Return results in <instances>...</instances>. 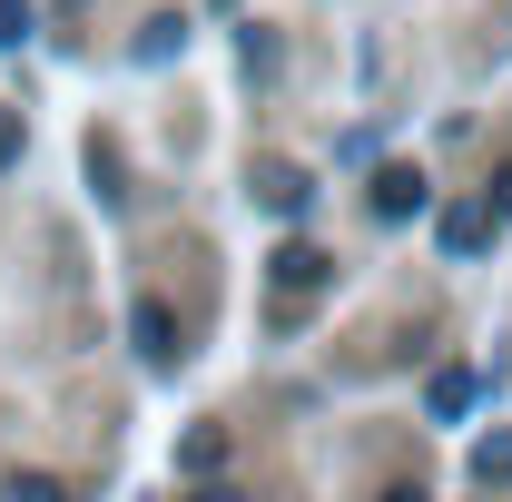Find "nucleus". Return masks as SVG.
I'll list each match as a JSON object with an SVG mask.
<instances>
[{
    "label": "nucleus",
    "instance_id": "obj_1",
    "mask_svg": "<svg viewBox=\"0 0 512 502\" xmlns=\"http://www.w3.org/2000/svg\"><path fill=\"white\" fill-rule=\"evenodd\" d=\"M365 207H375L384 227H404V217H424V178H414V168H375V188H365Z\"/></svg>",
    "mask_w": 512,
    "mask_h": 502
},
{
    "label": "nucleus",
    "instance_id": "obj_2",
    "mask_svg": "<svg viewBox=\"0 0 512 502\" xmlns=\"http://www.w3.org/2000/svg\"><path fill=\"white\" fill-rule=\"evenodd\" d=\"M128 335H138V355H148V365H178V355H188V345H178V315L158 306V296H138V315H128Z\"/></svg>",
    "mask_w": 512,
    "mask_h": 502
},
{
    "label": "nucleus",
    "instance_id": "obj_3",
    "mask_svg": "<svg viewBox=\"0 0 512 502\" xmlns=\"http://www.w3.org/2000/svg\"><path fill=\"white\" fill-rule=\"evenodd\" d=\"M256 197H266L276 217H296V207H306V168H286V158H256Z\"/></svg>",
    "mask_w": 512,
    "mask_h": 502
},
{
    "label": "nucleus",
    "instance_id": "obj_4",
    "mask_svg": "<svg viewBox=\"0 0 512 502\" xmlns=\"http://www.w3.org/2000/svg\"><path fill=\"white\" fill-rule=\"evenodd\" d=\"M434 237H444V256H473L483 237H493V207H444V217H434Z\"/></svg>",
    "mask_w": 512,
    "mask_h": 502
},
{
    "label": "nucleus",
    "instance_id": "obj_5",
    "mask_svg": "<svg viewBox=\"0 0 512 502\" xmlns=\"http://www.w3.org/2000/svg\"><path fill=\"white\" fill-rule=\"evenodd\" d=\"M276 296H325V256L316 247H286V256H276Z\"/></svg>",
    "mask_w": 512,
    "mask_h": 502
},
{
    "label": "nucleus",
    "instance_id": "obj_6",
    "mask_svg": "<svg viewBox=\"0 0 512 502\" xmlns=\"http://www.w3.org/2000/svg\"><path fill=\"white\" fill-rule=\"evenodd\" d=\"M424 404H434L444 424H463V414H473V365H444V375L424 384Z\"/></svg>",
    "mask_w": 512,
    "mask_h": 502
},
{
    "label": "nucleus",
    "instance_id": "obj_7",
    "mask_svg": "<svg viewBox=\"0 0 512 502\" xmlns=\"http://www.w3.org/2000/svg\"><path fill=\"white\" fill-rule=\"evenodd\" d=\"M178 50H188V20H168V10H158V20L138 30V60H178Z\"/></svg>",
    "mask_w": 512,
    "mask_h": 502
},
{
    "label": "nucleus",
    "instance_id": "obj_8",
    "mask_svg": "<svg viewBox=\"0 0 512 502\" xmlns=\"http://www.w3.org/2000/svg\"><path fill=\"white\" fill-rule=\"evenodd\" d=\"M473 483H512V434H483V443H473Z\"/></svg>",
    "mask_w": 512,
    "mask_h": 502
},
{
    "label": "nucleus",
    "instance_id": "obj_9",
    "mask_svg": "<svg viewBox=\"0 0 512 502\" xmlns=\"http://www.w3.org/2000/svg\"><path fill=\"white\" fill-rule=\"evenodd\" d=\"M30 40V0H0V50H20Z\"/></svg>",
    "mask_w": 512,
    "mask_h": 502
},
{
    "label": "nucleus",
    "instance_id": "obj_10",
    "mask_svg": "<svg viewBox=\"0 0 512 502\" xmlns=\"http://www.w3.org/2000/svg\"><path fill=\"white\" fill-rule=\"evenodd\" d=\"M10 502H69V493L50 483V473H20V483H10Z\"/></svg>",
    "mask_w": 512,
    "mask_h": 502
},
{
    "label": "nucleus",
    "instance_id": "obj_11",
    "mask_svg": "<svg viewBox=\"0 0 512 502\" xmlns=\"http://www.w3.org/2000/svg\"><path fill=\"white\" fill-rule=\"evenodd\" d=\"M0 168H20V119L0 109Z\"/></svg>",
    "mask_w": 512,
    "mask_h": 502
},
{
    "label": "nucleus",
    "instance_id": "obj_12",
    "mask_svg": "<svg viewBox=\"0 0 512 502\" xmlns=\"http://www.w3.org/2000/svg\"><path fill=\"white\" fill-rule=\"evenodd\" d=\"M493 217H512V168H493V197H483Z\"/></svg>",
    "mask_w": 512,
    "mask_h": 502
},
{
    "label": "nucleus",
    "instance_id": "obj_13",
    "mask_svg": "<svg viewBox=\"0 0 512 502\" xmlns=\"http://www.w3.org/2000/svg\"><path fill=\"white\" fill-rule=\"evenodd\" d=\"M384 502H424V493H414V483H404V493H384Z\"/></svg>",
    "mask_w": 512,
    "mask_h": 502
},
{
    "label": "nucleus",
    "instance_id": "obj_14",
    "mask_svg": "<svg viewBox=\"0 0 512 502\" xmlns=\"http://www.w3.org/2000/svg\"><path fill=\"white\" fill-rule=\"evenodd\" d=\"M207 502H237V493H207Z\"/></svg>",
    "mask_w": 512,
    "mask_h": 502
},
{
    "label": "nucleus",
    "instance_id": "obj_15",
    "mask_svg": "<svg viewBox=\"0 0 512 502\" xmlns=\"http://www.w3.org/2000/svg\"><path fill=\"white\" fill-rule=\"evenodd\" d=\"M217 10H237V0H217Z\"/></svg>",
    "mask_w": 512,
    "mask_h": 502
}]
</instances>
